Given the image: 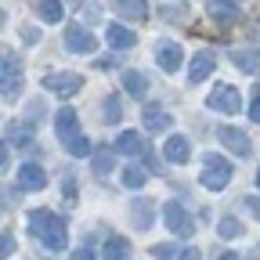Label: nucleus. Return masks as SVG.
Masks as SVG:
<instances>
[{
  "label": "nucleus",
  "instance_id": "obj_37",
  "mask_svg": "<svg viewBox=\"0 0 260 260\" xmlns=\"http://www.w3.org/2000/svg\"><path fill=\"white\" fill-rule=\"evenodd\" d=\"M8 159H11V152H8V145H4V141H0V170L8 167Z\"/></svg>",
  "mask_w": 260,
  "mask_h": 260
},
{
  "label": "nucleus",
  "instance_id": "obj_27",
  "mask_svg": "<svg viewBox=\"0 0 260 260\" xmlns=\"http://www.w3.org/2000/svg\"><path fill=\"white\" fill-rule=\"evenodd\" d=\"M217 235H220V239H239V235H242V220H235V217H220Z\"/></svg>",
  "mask_w": 260,
  "mask_h": 260
},
{
  "label": "nucleus",
  "instance_id": "obj_3",
  "mask_svg": "<svg viewBox=\"0 0 260 260\" xmlns=\"http://www.w3.org/2000/svg\"><path fill=\"white\" fill-rule=\"evenodd\" d=\"M203 162H206L203 174H199L203 188H210V191H224V188H228V181H232V162H228L224 155H213V152H210Z\"/></svg>",
  "mask_w": 260,
  "mask_h": 260
},
{
  "label": "nucleus",
  "instance_id": "obj_30",
  "mask_svg": "<svg viewBox=\"0 0 260 260\" xmlns=\"http://www.w3.org/2000/svg\"><path fill=\"white\" fill-rule=\"evenodd\" d=\"M152 256H155V260H177L170 242H159V246H152Z\"/></svg>",
  "mask_w": 260,
  "mask_h": 260
},
{
  "label": "nucleus",
  "instance_id": "obj_9",
  "mask_svg": "<svg viewBox=\"0 0 260 260\" xmlns=\"http://www.w3.org/2000/svg\"><path fill=\"white\" fill-rule=\"evenodd\" d=\"M65 51H73V54H90L98 47V40L90 37V32L80 25V22H69V29H65V37H61Z\"/></svg>",
  "mask_w": 260,
  "mask_h": 260
},
{
  "label": "nucleus",
  "instance_id": "obj_35",
  "mask_svg": "<svg viewBox=\"0 0 260 260\" xmlns=\"http://www.w3.org/2000/svg\"><path fill=\"white\" fill-rule=\"evenodd\" d=\"M177 260H203V256H199V249H181Z\"/></svg>",
  "mask_w": 260,
  "mask_h": 260
},
{
  "label": "nucleus",
  "instance_id": "obj_16",
  "mask_svg": "<svg viewBox=\"0 0 260 260\" xmlns=\"http://www.w3.org/2000/svg\"><path fill=\"white\" fill-rule=\"evenodd\" d=\"M130 220H134L138 232H148L152 220H155V206L145 203V199H134V203H130Z\"/></svg>",
  "mask_w": 260,
  "mask_h": 260
},
{
  "label": "nucleus",
  "instance_id": "obj_38",
  "mask_svg": "<svg viewBox=\"0 0 260 260\" xmlns=\"http://www.w3.org/2000/svg\"><path fill=\"white\" fill-rule=\"evenodd\" d=\"M217 260H242L235 249H224V253H217Z\"/></svg>",
  "mask_w": 260,
  "mask_h": 260
},
{
  "label": "nucleus",
  "instance_id": "obj_19",
  "mask_svg": "<svg viewBox=\"0 0 260 260\" xmlns=\"http://www.w3.org/2000/svg\"><path fill=\"white\" fill-rule=\"evenodd\" d=\"M32 11H37V18H40V22H47V25H54V22H61V18H65L61 0H37V4H32Z\"/></svg>",
  "mask_w": 260,
  "mask_h": 260
},
{
  "label": "nucleus",
  "instance_id": "obj_12",
  "mask_svg": "<svg viewBox=\"0 0 260 260\" xmlns=\"http://www.w3.org/2000/svg\"><path fill=\"white\" fill-rule=\"evenodd\" d=\"M217 69V54L213 51H195V58L188 61V83H203L206 76H213Z\"/></svg>",
  "mask_w": 260,
  "mask_h": 260
},
{
  "label": "nucleus",
  "instance_id": "obj_4",
  "mask_svg": "<svg viewBox=\"0 0 260 260\" xmlns=\"http://www.w3.org/2000/svg\"><path fill=\"white\" fill-rule=\"evenodd\" d=\"M206 105L213 112H224V116H232V112H242V94L232 87V83H217L206 98Z\"/></svg>",
  "mask_w": 260,
  "mask_h": 260
},
{
  "label": "nucleus",
  "instance_id": "obj_7",
  "mask_svg": "<svg viewBox=\"0 0 260 260\" xmlns=\"http://www.w3.org/2000/svg\"><path fill=\"white\" fill-rule=\"evenodd\" d=\"M152 54H155V65H159L162 73H177L181 65H184V47L174 44V40H159Z\"/></svg>",
  "mask_w": 260,
  "mask_h": 260
},
{
  "label": "nucleus",
  "instance_id": "obj_28",
  "mask_svg": "<svg viewBox=\"0 0 260 260\" xmlns=\"http://www.w3.org/2000/svg\"><path fill=\"white\" fill-rule=\"evenodd\" d=\"M94 174H98V177L112 174V155H109V152H98V155H94Z\"/></svg>",
  "mask_w": 260,
  "mask_h": 260
},
{
  "label": "nucleus",
  "instance_id": "obj_13",
  "mask_svg": "<svg viewBox=\"0 0 260 260\" xmlns=\"http://www.w3.org/2000/svg\"><path fill=\"white\" fill-rule=\"evenodd\" d=\"M105 44L112 51H130V47H138V32L126 29V25H109L105 29Z\"/></svg>",
  "mask_w": 260,
  "mask_h": 260
},
{
  "label": "nucleus",
  "instance_id": "obj_25",
  "mask_svg": "<svg viewBox=\"0 0 260 260\" xmlns=\"http://www.w3.org/2000/svg\"><path fill=\"white\" fill-rule=\"evenodd\" d=\"M119 181H123V188L138 191V188H145V181H148V170H141V167H123Z\"/></svg>",
  "mask_w": 260,
  "mask_h": 260
},
{
  "label": "nucleus",
  "instance_id": "obj_20",
  "mask_svg": "<svg viewBox=\"0 0 260 260\" xmlns=\"http://www.w3.org/2000/svg\"><path fill=\"white\" fill-rule=\"evenodd\" d=\"M123 90H126L130 98H145V90H148V76L138 73V69H126V73H123Z\"/></svg>",
  "mask_w": 260,
  "mask_h": 260
},
{
  "label": "nucleus",
  "instance_id": "obj_6",
  "mask_svg": "<svg viewBox=\"0 0 260 260\" xmlns=\"http://www.w3.org/2000/svg\"><path fill=\"white\" fill-rule=\"evenodd\" d=\"M162 220H167V228H170L174 235H181V239H191L195 235V220H191V213L181 203H167V206H162Z\"/></svg>",
  "mask_w": 260,
  "mask_h": 260
},
{
  "label": "nucleus",
  "instance_id": "obj_1",
  "mask_svg": "<svg viewBox=\"0 0 260 260\" xmlns=\"http://www.w3.org/2000/svg\"><path fill=\"white\" fill-rule=\"evenodd\" d=\"M54 134H58L61 148L69 152V155H76V159L90 155V141L83 138V130H80V116H76V109H73V105H61V109H58V116H54Z\"/></svg>",
  "mask_w": 260,
  "mask_h": 260
},
{
  "label": "nucleus",
  "instance_id": "obj_17",
  "mask_svg": "<svg viewBox=\"0 0 260 260\" xmlns=\"http://www.w3.org/2000/svg\"><path fill=\"white\" fill-rule=\"evenodd\" d=\"M232 61H235V69H242L246 76H260V51H232Z\"/></svg>",
  "mask_w": 260,
  "mask_h": 260
},
{
  "label": "nucleus",
  "instance_id": "obj_5",
  "mask_svg": "<svg viewBox=\"0 0 260 260\" xmlns=\"http://www.w3.org/2000/svg\"><path fill=\"white\" fill-rule=\"evenodd\" d=\"M22 83H25V76H22V61H18V58H0V94L11 102V98L22 94Z\"/></svg>",
  "mask_w": 260,
  "mask_h": 260
},
{
  "label": "nucleus",
  "instance_id": "obj_11",
  "mask_svg": "<svg viewBox=\"0 0 260 260\" xmlns=\"http://www.w3.org/2000/svg\"><path fill=\"white\" fill-rule=\"evenodd\" d=\"M217 141H220L224 148H232L235 155H242V159H246V155L253 152V141H249V138L242 134L239 126H228V123H224V126H217Z\"/></svg>",
  "mask_w": 260,
  "mask_h": 260
},
{
  "label": "nucleus",
  "instance_id": "obj_15",
  "mask_svg": "<svg viewBox=\"0 0 260 260\" xmlns=\"http://www.w3.org/2000/svg\"><path fill=\"white\" fill-rule=\"evenodd\" d=\"M112 8L119 18H130V22H145L148 18V4L145 0H112Z\"/></svg>",
  "mask_w": 260,
  "mask_h": 260
},
{
  "label": "nucleus",
  "instance_id": "obj_39",
  "mask_svg": "<svg viewBox=\"0 0 260 260\" xmlns=\"http://www.w3.org/2000/svg\"><path fill=\"white\" fill-rule=\"evenodd\" d=\"M4 18H8V15H4V8H0V29H4Z\"/></svg>",
  "mask_w": 260,
  "mask_h": 260
},
{
  "label": "nucleus",
  "instance_id": "obj_32",
  "mask_svg": "<svg viewBox=\"0 0 260 260\" xmlns=\"http://www.w3.org/2000/svg\"><path fill=\"white\" fill-rule=\"evenodd\" d=\"M249 116H253V123H260V87L253 90V102H249Z\"/></svg>",
  "mask_w": 260,
  "mask_h": 260
},
{
  "label": "nucleus",
  "instance_id": "obj_24",
  "mask_svg": "<svg viewBox=\"0 0 260 260\" xmlns=\"http://www.w3.org/2000/svg\"><path fill=\"white\" fill-rule=\"evenodd\" d=\"M126 253H130V242L123 235H109L105 239V249H102L105 260H126Z\"/></svg>",
  "mask_w": 260,
  "mask_h": 260
},
{
  "label": "nucleus",
  "instance_id": "obj_23",
  "mask_svg": "<svg viewBox=\"0 0 260 260\" xmlns=\"http://www.w3.org/2000/svg\"><path fill=\"white\" fill-rule=\"evenodd\" d=\"M141 119H145V130H170V112H162V109H152V105H145V112H141Z\"/></svg>",
  "mask_w": 260,
  "mask_h": 260
},
{
  "label": "nucleus",
  "instance_id": "obj_14",
  "mask_svg": "<svg viewBox=\"0 0 260 260\" xmlns=\"http://www.w3.org/2000/svg\"><path fill=\"white\" fill-rule=\"evenodd\" d=\"M162 155H167V162H188V155H191L188 138L184 134H170L167 145H162Z\"/></svg>",
  "mask_w": 260,
  "mask_h": 260
},
{
  "label": "nucleus",
  "instance_id": "obj_36",
  "mask_svg": "<svg viewBox=\"0 0 260 260\" xmlns=\"http://www.w3.org/2000/svg\"><path fill=\"white\" fill-rule=\"evenodd\" d=\"M69 260H94V253H90V249H73Z\"/></svg>",
  "mask_w": 260,
  "mask_h": 260
},
{
  "label": "nucleus",
  "instance_id": "obj_22",
  "mask_svg": "<svg viewBox=\"0 0 260 260\" xmlns=\"http://www.w3.org/2000/svg\"><path fill=\"white\" fill-rule=\"evenodd\" d=\"M102 119H105L109 126H116V123L123 119V98H119V94H105V98H102Z\"/></svg>",
  "mask_w": 260,
  "mask_h": 260
},
{
  "label": "nucleus",
  "instance_id": "obj_40",
  "mask_svg": "<svg viewBox=\"0 0 260 260\" xmlns=\"http://www.w3.org/2000/svg\"><path fill=\"white\" fill-rule=\"evenodd\" d=\"M256 188H260V170H256Z\"/></svg>",
  "mask_w": 260,
  "mask_h": 260
},
{
  "label": "nucleus",
  "instance_id": "obj_10",
  "mask_svg": "<svg viewBox=\"0 0 260 260\" xmlns=\"http://www.w3.org/2000/svg\"><path fill=\"white\" fill-rule=\"evenodd\" d=\"M15 184H18V191H44V184H47V170L40 167V162H22Z\"/></svg>",
  "mask_w": 260,
  "mask_h": 260
},
{
  "label": "nucleus",
  "instance_id": "obj_26",
  "mask_svg": "<svg viewBox=\"0 0 260 260\" xmlns=\"http://www.w3.org/2000/svg\"><path fill=\"white\" fill-rule=\"evenodd\" d=\"M8 134H11V145H32V126L22 123V119L8 126Z\"/></svg>",
  "mask_w": 260,
  "mask_h": 260
},
{
  "label": "nucleus",
  "instance_id": "obj_21",
  "mask_svg": "<svg viewBox=\"0 0 260 260\" xmlns=\"http://www.w3.org/2000/svg\"><path fill=\"white\" fill-rule=\"evenodd\" d=\"M210 18H217L220 25H232V22L239 18L235 0H213V4H210Z\"/></svg>",
  "mask_w": 260,
  "mask_h": 260
},
{
  "label": "nucleus",
  "instance_id": "obj_31",
  "mask_svg": "<svg viewBox=\"0 0 260 260\" xmlns=\"http://www.w3.org/2000/svg\"><path fill=\"white\" fill-rule=\"evenodd\" d=\"M61 195H65L69 203H76V181H73V177H65V181H61Z\"/></svg>",
  "mask_w": 260,
  "mask_h": 260
},
{
  "label": "nucleus",
  "instance_id": "obj_29",
  "mask_svg": "<svg viewBox=\"0 0 260 260\" xmlns=\"http://www.w3.org/2000/svg\"><path fill=\"white\" fill-rule=\"evenodd\" d=\"M15 253V235L11 232H0V260H8Z\"/></svg>",
  "mask_w": 260,
  "mask_h": 260
},
{
  "label": "nucleus",
  "instance_id": "obj_18",
  "mask_svg": "<svg viewBox=\"0 0 260 260\" xmlns=\"http://www.w3.org/2000/svg\"><path fill=\"white\" fill-rule=\"evenodd\" d=\"M116 152H123V155H145L141 134H138V130H123V134L116 138Z\"/></svg>",
  "mask_w": 260,
  "mask_h": 260
},
{
  "label": "nucleus",
  "instance_id": "obj_33",
  "mask_svg": "<svg viewBox=\"0 0 260 260\" xmlns=\"http://www.w3.org/2000/svg\"><path fill=\"white\" fill-rule=\"evenodd\" d=\"M246 210H249V213L260 220V195H249V199H246Z\"/></svg>",
  "mask_w": 260,
  "mask_h": 260
},
{
  "label": "nucleus",
  "instance_id": "obj_2",
  "mask_svg": "<svg viewBox=\"0 0 260 260\" xmlns=\"http://www.w3.org/2000/svg\"><path fill=\"white\" fill-rule=\"evenodd\" d=\"M29 232L37 235L47 249H65V246H69L65 220H61L54 210H32V213H29Z\"/></svg>",
  "mask_w": 260,
  "mask_h": 260
},
{
  "label": "nucleus",
  "instance_id": "obj_34",
  "mask_svg": "<svg viewBox=\"0 0 260 260\" xmlns=\"http://www.w3.org/2000/svg\"><path fill=\"white\" fill-rule=\"evenodd\" d=\"M83 15H87V18H94V15H102V4H94V0H87V4H83Z\"/></svg>",
  "mask_w": 260,
  "mask_h": 260
},
{
  "label": "nucleus",
  "instance_id": "obj_8",
  "mask_svg": "<svg viewBox=\"0 0 260 260\" xmlns=\"http://www.w3.org/2000/svg\"><path fill=\"white\" fill-rule=\"evenodd\" d=\"M44 87H47L51 94L69 98V94H80V90H83V76H80V73H47V76H44Z\"/></svg>",
  "mask_w": 260,
  "mask_h": 260
}]
</instances>
